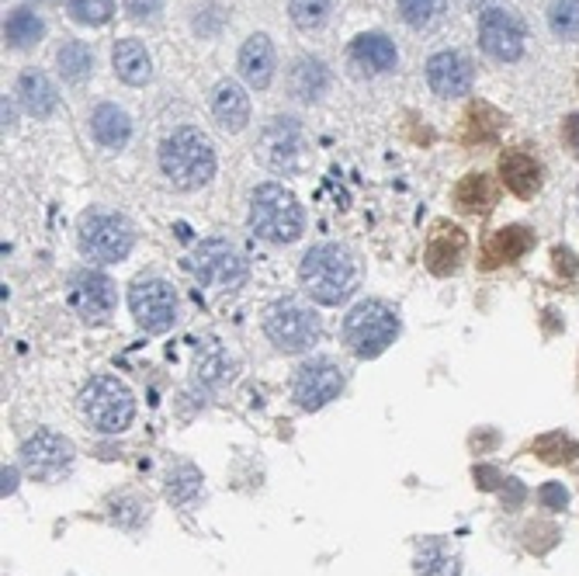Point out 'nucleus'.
<instances>
[{
    "label": "nucleus",
    "mask_w": 579,
    "mask_h": 576,
    "mask_svg": "<svg viewBox=\"0 0 579 576\" xmlns=\"http://www.w3.org/2000/svg\"><path fill=\"white\" fill-rule=\"evenodd\" d=\"M500 177H503V185L517 198H531V194L542 188V167H538L534 157H527L520 150H507L500 157Z\"/></svg>",
    "instance_id": "obj_19"
},
{
    "label": "nucleus",
    "mask_w": 579,
    "mask_h": 576,
    "mask_svg": "<svg viewBox=\"0 0 579 576\" xmlns=\"http://www.w3.org/2000/svg\"><path fill=\"white\" fill-rule=\"evenodd\" d=\"M534 247V233L524 229V226H503L496 229L483 247V267H496V264H510V260H520Z\"/></svg>",
    "instance_id": "obj_18"
},
{
    "label": "nucleus",
    "mask_w": 579,
    "mask_h": 576,
    "mask_svg": "<svg viewBox=\"0 0 579 576\" xmlns=\"http://www.w3.org/2000/svg\"><path fill=\"white\" fill-rule=\"evenodd\" d=\"M80 414L101 434H122L135 416L132 389L111 375H97L80 392Z\"/></svg>",
    "instance_id": "obj_4"
},
{
    "label": "nucleus",
    "mask_w": 579,
    "mask_h": 576,
    "mask_svg": "<svg viewBox=\"0 0 579 576\" xmlns=\"http://www.w3.org/2000/svg\"><path fill=\"white\" fill-rule=\"evenodd\" d=\"M476 480H483L485 490H493V486H500V473H493V469H476Z\"/></svg>",
    "instance_id": "obj_40"
},
{
    "label": "nucleus",
    "mask_w": 579,
    "mask_h": 576,
    "mask_svg": "<svg viewBox=\"0 0 579 576\" xmlns=\"http://www.w3.org/2000/svg\"><path fill=\"white\" fill-rule=\"evenodd\" d=\"M14 490H18V469H7L4 465V497L14 493Z\"/></svg>",
    "instance_id": "obj_41"
},
{
    "label": "nucleus",
    "mask_w": 579,
    "mask_h": 576,
    "mask_svg": "<svg viewBox=\"0 0 579 576\" xmlns=\"http://www.w3.org/2000/svg\"><path fill=\"white\" fill-rule=\"evenodd\" d=\"M493 202H496V192H493V181H489L485 174H469V177H461L458 188H454V205H458L461 212H469V216H483V212H489Z\"/></svg>",
    "instance_id": "obj_25"
},
{
    "label": "nucleus",
    "mask_w": 579,
    "mask_h": 576,
    "mask_svg": "<svg viewBox=\"0 0 579 576\" xmlns=\"http://www.w3.org/2000/svg\"><path fill=\"white\" fill-rule=\"evenodd\" d=\"M344 372H340V365L337 361H330V358H313V361H306L298 372H295V385H291V392H295V403L302 407V410H320L326 407L330 399H337L340 392H344Z\"/></svg>",
    "instance_id": "obj_10"
},
{
    "label": "nucleus",
    "mask_w": 579,
    "mask_h": 576,
    "mask_svg": "<svg viewBox=\"0 0 579 576\" xmlns=\"http://www.w3.org/2000/svg\"><path fill=\"white\" fill-rule=\"evenodd\" d=\"M551 260H555V271L559 275H566V278H573L576 275V257H573V251H566V247H559L555 254H551Z\"/></svg>",
    "instance_id": "obj_38"
},
{
    "label": "nucleus",
    "mask_w": 579,
    "mask_h": 576,
    "mask_svg": "<svg viewBox=\"0 0 579 576\" xmlns=\"http://www.w3.org/2000/svg\"><path fill=\"white\" fill-rule=\"evenodd\" d=\"M198 379L208 385H223L225 379H232V358H225L223 348H216L212 341L205 354H198Z\"/></svg>",
    "instance_id": "obj_31"
},
{
    "label": "nucleus",
    "mask_w": 579,
    "mask_h": 576,
    "mask_svg": "<svg viewBox=\"0 0 579 576\" xmlns=\"http://www.w3.org/2000/svg\"><path fill=\"white\" fill-rule=\"evenodd\" d=\"M91 132H94V139L104 150H118V146L129 143L132 122L118 104H97L94 115H91Z\"/></svg>",
    "instance_id": "obj_24"
},
{
    "label": "nucleus",
    "mask_w": 579,
    "mask_h": 576,
    "mask_svg": "<svg viewBox=\"0 0 579 576\" xmlns=\"http://www.w3.org/2000/svg\"><path fill=\"white\" fill-rule=\"evenodd\" d=\"M21 469L35 480H56L73 462V441L56 431H35L21 445Z\"/></svg>",
    "instance_id": "obj_12"
},
{
    "label": "nucleus",
    "mask_w": 579,
    "mask_h": 576,
    "mask_svg": "<svg viewBox=\"0 0 579 576\" xmlns=\"http://www.w3.org/2000/svg\"><path fill=\"white\" fill-rule=\"evenodd\" d=\"M111 63H115V73L132 87H139V84H146L153 77V60H150V53H146V45L139 38H122L115 45V53H111Z\"/></svg>",
    "instance_id": "obj_22"
},
{
    "label": "nucleus",
    "mask_w": 579,
    "mask_h": 576,
    "mask_svg": "<svg viewBox=\"0 0 579 576\" xmlns=\"http://www.w3.org/2000/svg\"><path fill=\"white\" fill-rule=\"evenodd\" d=\"M69 306L84 317V320H104L115 313V282L104 275V271H94V267H84V271H73L69 275Z\"/></svg>",
    "instance_id": "obj_13"
},
{
    "label": "nucleus",
    "mask_w": 579,
    "mask_h": 576,
    "mask_svg": "<svg viewBox=\"0 0 579 576\" xmlns=\"http://www.w3.org/2000/svg\"><path fill=\"white\" fill-rule=\"evenodd\" d=\"M396 337H399V317L386 302H375V299L357 302L344 317V344L357 358H379Z\"/></svg>",
    "instance_id": "obj_5"
},
{
    "label": "nucleus",
    "mask_w": 579,
    "mask_h": 576,
    "mask_svg": "<svg viewBox=\"0 0 579 576\" xmlns=\"http://www.w3.org/2000/svg\"><path fill=\"white\" fill-rule=\"evenodd\" d=\"M212 115H216L219 128H225V132L247 128V122H250V97H247V91L236 80H223L212 91Z\"/></svg>",
    "instance_id": "obj_17"
},
{
    "label": "nucleus",
    "mask_w": 579,
    "mask_h": 576,
    "mask_svg": "<svg viewBox=\"0 0 579 576\" xmlns=\"http://www.w3.org/2000/svg\"><path fill=\"white\" fill-rule=\"evenodd\" d=\"M330 18V0H291V21L302 32H316Z\"/></svg>",
    "instance_id": "obj_33"
},
{
    "label": "nucleus",
    "mask_w": 579,
    "mask_h": 576,
    "mask_svg": "<svg viewBox=\"0 0 579 576\" xmlns=\"http://www.w3.org/2000/svg\"><path fill=\"white\" fill-rule=\"evenodd\" d=\"M77 240H80V254L97 260V264H111L122 260L132 251V226L126 216L108 212V209H91L80 216L77 226Z\"/></svg>",
    "instance_id": "obj_6"
},
{
    "label": "nucleus",
    "mask_w": 579,
    "mask_h": 576,
    "mask_svg": "<svg viewBox=\"0 0 579 576\" xmlns=\"http://www.w3.org/2000/svg\"><path fill=\"white\" fill-rule=\"evenodd\" d=\"M351 56H355L357 66L371 70V73H386L392 66L399 63V53H396V42L386 38L382 32H364L355 38L351 45Z\"/></svg>",
    "instance_id": "obj_23"
},
{
    "label": "nucleus",
    "mask_w": 579,
    "mask_h": 576,
    "mask_svg": "<svg viewBox=\"0 0 579 576\" xmlns=\"http://www.w3.org/2000/svg\"><path fill=\"white\" fill-rule=\"evenodd\" d=\"M548 29H551V35H559L566 42L579 38V0H551Z\"/></svg>",
    "instance_id": "obj_30"
},
{
    "label": "nucleus",
    "mask_w": 579,
    "mask_h": 576,
    "mask_svg": "<svg viewBox=\"0 0 579 576\" xmlns=\"http://www.w3.org/2000/svg\"><path fill=\"white\" fill-rule=\"evenodd\" d=\"M298 157V128L291 119H274V126L264 128L260 139V160L274 170H289Z\"/></svg>",
    "instance_id": "obj_15"
},
{
    "label": "nucleus",
    "mask_w": 579,
    "mask_h": 576,
    "mask_svg": "<svg viewBox=\"0 0 579 576\" xmlns=\"http://www.w3.org/2000/svg\"><path fill=\"white\" fill-rule=\"evenodd\" d=\"M160 170L163 177L174 188H181V192H194V188L208 185L212 174H216L212 139L201 128H192V126L170 132L160 143Z\"/></svg>",
    "instance_id": "obj_2"
},
{
    "label": "nucleus",
    "mask_w": 579,
    "mask_h": 576,
    "mask_svg": "<svg viewBox=\"0 0 579 576\" xmlns=\"http://www.w3.org/2000/svg\"><path fill=\"white\" fill-rule=\"evenodd\" d=\"M163 7V0H126V11L132 18H153Z\"/></svg>",
    "instance_id": "obj_37"
},
{
    "label": "nucleus",
    "mask_w": 579,
    "mask_h": 576,
    "mask_svg": "<svg viewBox=\"0 0 579 576\" xmlns=\"http://www.w3.org/2000/svg\"><path fill=\"white\" fill-rule=\"evenodd\" d=\"M18 101L25 104V111L35 115V119H45V115H53L56 111V87H53V80L42 73V70H25L21 77H18Z\"/></svg>",
    "instance_id": "obj_20"
},
{
    "label": "nucleus",
    "mask_w": 579,
    "mask_h": 576,
    "mask_svg": "<svg viewBox=\"0 0 579 576\" xmlns=\"http://www.w3.org/2000/svg\"><path fill=\"white\" fill-rule=\"evenodd\" d=\"M250 229L267 243H291L302 233V205L281 185H260L250 198Z\"/></svg>",
    "instance_id": "obj_3"
},
{
    "label": "nucleus",
    "mask_w": 579,
    "mask_h": 576,
    "mask_svg": "<svg viewBox=\"0 0 579 576\" xmlns=\"http://www.w3.org/2000/svg\"><path fill=\"white\" fill-rule=\"evenodd\" d=\"M538 500H542V507H548V511H566L569 490H566L562 482H545V486L538 490Z\"/></svg>",
    "instance_id": "obj_35"
},
{
    "label": "nucleus",
    "mask_w": 579,
    "mask_h": 576,
    "mask_svg": "<svg viewBox=\"0 0 579 576\" xmlns=\"http://www.w3.org/2000/svg\"><path fill=\"white\" fill-rule=\"evenodd\" d=\"M240 73L250 87L264 91L271 80H274V45L267 35H250L240 49Z\"/></svg>",
    "instance_id": "obj_16"
},
{
    "label": "nucleus",
    "mask_w": 579,
    "mask_h": 576,
    "mask_svg": "<svg viewBox=\"0 0 579 576\" xmlns=\"http://www.w3.org/2000/svg\"><path fill=\"white\" fill-rule=\"evenodd\" d=\"M444 11V0H399V14L413 29H430Z\"/></svg>",
    "instance_id": "obj_32"
},
{
    "label": "nucleus",
    "mask_w": 579,
    "mask_h": 576,
    "mask_svg": "<svg viewBox=\"0 0 579 576\" xmlns=\"http://www.w3.org/2000/svg\"><path fill=\"white\" fill-rule=\"evenodd\" d=\"M115 4L111 0H69V18L80 25H104L111 21Z\"/></svg>",
    "instance_id": "obj_34"
},
{
    "label": "nucleus",
    "mask_w": 579,
    "mask_h": 576,
    "mask_svg": "<svg viewBox=\"0 0 579 576\" xmlns=\"http://www.w3.org/2000/svg\"><path fill=\"white\" fill-rule=\"evenodd\" d=\"M56 63H60V73L69 84H84L94 70V53L84 45V42H66L63 49L56 53Z\"/></svg>",
    "instance_id": "obj_28"
},
{
    "label": "nucleus",
    "mask_w": 579,
    "mask_h": 576,
    "mask_svg": "<svg viewBox=\"0 0 579 576\" xmlns=\"http://www.w3.org/2000/svg\"><path fill=\"white\" fill-rule=\"evenodd\" d=\"M132 317L143 330L163 333L177 320V295L163 278H139L129 292Z\"/></svg>",
    "instance_id": "obj_8"
},
{
    "label": "nucleus",
    "mask_w": 579,
    "mask_h": 576,
    "mask_svg": "<svg viewBox=\"0 0 579 576\" xmlns=\"http://www.w3.org/2000/svg\"><path fill=\"white\" fill-rule=\"evenodd\" d=\"M461 254H465V233L458 226H437V233L427 247V267L444 278L458 267Z\"/></svg>",
    "instance_id": "obj_21"
},
{
    "label": "nucleus",
    "mask_w": 579,
    "mask_h": 576,
    "mask_svg": "<svg viewBox=\"0 0 579 576\" xmlns=\"http://www.w3.org/2000/svg\"><path fill=\"white\" fill-rule=\"evenodd\" d=\"M472 63L461 53H437L427 60V84L437 97H461L472 91Z\"/></svg>",
    "instance_id": "obj_14"
},
{
    "label": "nucleus",
    "mask_w": 579,
    "mask_h": 576,
    "mask_svg": "<svg viewBox=\"0 0 579 576\" xmlns=\"http://www.w3.org/2000/svg\"><path fill=\"white\" fill-rule=\"evenodd\" d=\"M326 66L320 60H298V63L291 66L289 73V84L295 97H302V101H313V97H320L326 91Z\"/></svg>",
    "instance_id": "obj_27"
},
{
    "label": "nucleus",
    "mask_w": 579,
    "mask_h": 576,
    "mask_svg": "<svg viewBox=\"0 0 579 576\" xmlns=\"http://www.w3.org/2000/svg\"><path fill=\"white\" fill-rule=\"evenodd\" d=\"M479 45L493 60L514 63L524 53V21L510 7H485L479 14Z\"/></svg>",
    "instance_id": "obj_11"
},
{
    "label": "nucleus",
    "mask_w": 579,
    "mask_h": 576,
    "mask_svg": "<svg viewBox=\"0 0 579 576\" xmlns=\"http://www.w3.org/2000/svg\"><path fill=\"white\" fill-rule=\"evenodd\" d=\"M298 282L320 306H340L357 288V260L340 243H320L302 257Z\"/></svg>",
    "instance_id": "obj_1"
},
{
    "label": "nucleus",
    "mask_w": 579,
    "mask_h": 576,
    "mask_svg": "<svg viewBox=\"0 0 579 576\" xmlns=\"http://www.w3.org/2000/svg\"><path fill=\"white\" fill-rule=\"evenodd\" d=\"M223 21H225V11H223V7H216V4H212V7H205V11L198 14L194 29H198L201 35H216V32H219V25H223Z\"/></svg>",
    "instance_id": "obj_36"
},
{
    "label": "nucleus",
    "mask_w": 579,
    "mask_h": 576,
    "mask_svg": "<svg viewBox=\"0 0 579 576\" xmlns=\"http://www.w3.org/2000/svg\"><path fill=\"white\" fill-rule=\"evenodd\" d=\"M201 493V473L194 469V465H174L170 473H167V497L174 500V504H192L194 497Z\"/></svg>",
    "instance_id": "obj_29"
},
{
    "label": "nucleus",
    "mask_w": 579,
    "mask_h": 576,
    "mask_svg": "<svg viewBox=\"0 0 579 576\" xmlns=\"http://www.w3.org/2000/svg\"><path fill=\"white\" fill-rule=\"evenodd\" d=\"M562 136H566V143H569V146H573V150L579 153V115H569V119H566V126H562Z\"/></svg>",
    "instance_id": "obj_39"
},
{
    "label": "nucleus",
    "mask_w": 579,
    "mask_h": 576,
    "mask_svg": "<svg viewBox=\"0 0 579 576\" xmlns=\"http://www.w3.org/2000/svg\"><path fill=\"white\" fill-rule=\"evenodd\" d=\"M264 330H267V337H271V344L278 351L302 354L320 341V317L298 299H278L267 309Z\"/></svg>",
    "instance_id": "obj_7"
},
{
    "label": "nucleus",
    "mask_w": 579,
    "mask_h": 576,
    "mask_svg": "<svg viewBox=\"0 0 579 576\" xmlns=\"http://www.w3.org/2000/svg\"><path fill=\"white\" fill-rule=\"evenodd\" d=\"M42 35H45V21L29 7L11 11V18L4 21V38L11 49H32L35 42H42Z\"/></svg>",
    "instance_id": "obj_26"
},
{
    "label": "nucleus",
    "mask_w": 579,
    "mask_h": 576,
    "mask_svg": "<svg viewBox=\"0 0 579 576\" xmlns=\"http://www.w3.org/2000/svg\"><path fill=\"white\" fill-rule=\"evenodd\" d=\"M192 267L198 275V282L208 288H236L247 278V260L240 257V251L225 240H205L198 243V251L192 257Z\"/></svg>",
    "instance_id": "obj_9"
}]
</instances>
